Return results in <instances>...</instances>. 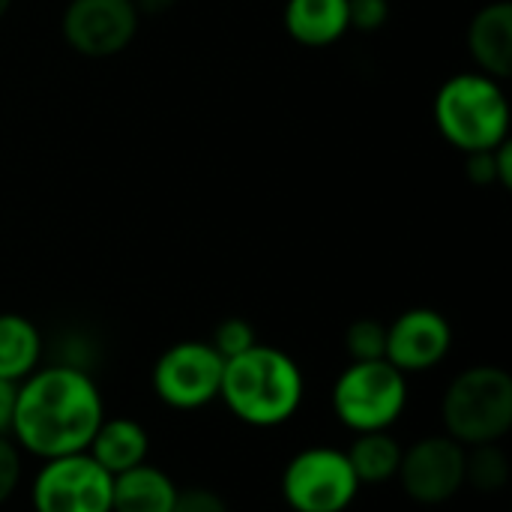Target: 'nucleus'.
Instances as JSON below:
<instances>
[{
	"mask_svg": "<svg viewBox=\"0 0 512 512\" xmlns=\"http://www.w3.org/2000/svg\"><path fill=\"white\" fill-rule=\"evenodd\" d=\"M105 420L96 381L81 366H48L30 372L15 390L12 438L39 459L87 453Z\"/></svg>",
	"mask_w": 512,
	"mask_h": 512,
	"instance_id": "1",
	"label": "nucleus"
},
{
	"mask_svg": "<svg viewBox=\"0 0 512 512\" xmlns=\"http://www.w3.org/2000/svg\"><path fill=\"white\" fill-rule=\"evenodd\" d=\"M303 393L306 384L300 366L279 348L252 345L225 360L219 399H225L228 411L249 426H282L297 414Z\"/></svg>",
	"mask_w": 512,
	"mask_h": 512,
	"instance_id": "2",
	"label": "nucleus"
},
{
	"mask_svg": "<svg viewBox=\"0 0 512 512\" xmlns=\"http://www.w3.org/2000/svg\"><path fill=\"white\" fill-rule=\"evenodd\" d=\"M435 126L462 153L489 150L510 135V102L483 72H459L435 93Z\"/></svg>",
	"mask_w": 512,
	"mask_h": 512,
	"instance_id": "3",
	"label": "nucleus"
},
{
	"mask_svg": "<svg viewBox=\"0 0 512 512\" xmlns=\"http://www.w3.org/2000/svg\"><path fill=\"white\" fill-rule=\"evenodd\" d=\"M444 426L459 444H495L512 426V378L501 366H471L444 393Z\"/></svg>",
	"mask_w": 512,
	"mask_h": 512,
	"instance_id": "4",
	"label": "nucleus"
},
{
	"mask_svg": "<svg viewBox=\"0 0 512 512\" xmlns=\"http://www.w3.org/2000/svg\"><path fill=\"white\" fill-rule=\"evenodd\" d=\"M408 381L387 360L351 363L333 384V411L342 426L360 432H387L405 411Z\"/></svg>",
	"mask_w": 512,
	"mask_h": 512,
	"instance_id": "5",
	"label": "nucleus"
},
{
	"mask_svg": "<svg viewBox=\"0 0 512 512\" xmlns=\"http://www.w3.org/2000/svg\"><path fill=\"white\" fill-rule=\"evenodd\" d=\"M360 492V480L342 450L309 447L282 471V498L294 512H345Z\"/></svg>",
	"mask_w": 512,
	"mask_h": 512,
	"instance_id": "6",
	"label": "nucleus"
},
{
	"mask_svg": "<svg viewBox=\"0 0 512 512\" xmlns=\"http://www.w3.org/2000/svg\"><path fill=\"white\" fill-rule=\"evenodd\" d=\"M114 477L87 453L48 459L33 480L36 512H111Z\"/></svg>",
	"mask_w": 512,
	"mask_h": 512,
	"instance_id": "7",
	"label": "nucleus"
},
{
	"mask_svg": "<svg viewBox=\"0 0 512 512\" xmlns=\"http://www.w3.org/2000/svg\"><path fill=\"white\" fill-rule=\"evenodd\" d=\"M225 360L210 342H177L153 366L156 396L177 411H195L219 399Z\"/></svg>",
	"mask_w": 512,
	"mask_h": 512,
	"instance_id": "8",
	"label": "nucleus"
},
{
	"mask_svg": "<svg viewBox=\"0 0 512 512\" xmlns=\"http://www.w3.org/2000/svg\"><path fill=\"white\" fill-rule=\"evenodd\" d=\"M399 483L417 504L435 507L456 498L465 486V444L450 435H429L402 450Z\"/></svg>",
	"mask_w": 512,
	"mask_h": 512,
	"instance_id": "9",
	"label": "nucleus"
},
{
	"mask_svg": "<svg viewBox=\"0 0 512 512\" xmlns=\"http://www.w3.org/2000/svg\"><path fill=\"white\" fill-rule=\"evenodd\" d=\"M141 15L132 0H69L63 12V39L81 57H114L129 48Z\"/></svg>",
	"mask_w": 512,
	"mask_h": 512,
	"instance_id": "10",
	"label": "nucleus"
},
{
	"mask_svg": "<svg viewBox=\"0 0 512 512\" xmlns=\"http://www.w3.org/2000/svg\"><path fill=\"white\" fill-rule=\"evenodd\" d=\"M453 345L450 321L435 309H408L387 327V363L399 372H426L435 369Z\"/></svg>",
	"mask_w": 512,
	"mask_h": 512,
	"instance_id": "11",
	"label": "nucleus"
},
{
	"mask_svg": "<svg viewBox=\"0 0 512 512\" xmlns=\"http://www.w3.org/2000/svg\"><path fill=\"white\" fill-rule=\"evenodd\" d=\"M468 48L483 75L504 81L512 75V6L495 0L468 24Z\"/></svg>",
	"mask_w": 512,
	"mask_h": 512,
	"instance_id": "12",
	"label": "nucleus"
},
{
	"mask_svg": "<svg viewBox=\"0 0 512 512\" xmlns=\"http://www.w3.org/2000/svg\"><path fill=\"white\" fill-rule=\"evenodd\" d=\"M282 24L306 48L333 45L348 33V0H288Z\"/></svg>",
	"mask_w": 512,
	"mask_h": 512,
	"instance_id": "13",
	"label": "nucleus"
},
{
	"mask_svg": "<svg viewBox=\"0 0 512 512\" xmlns=\"http://www.w3.org/2000/svg\"><path fill=\"white\" fill-rule=\"evenodd\" d=\"M147 450H150V438H147V429L138 423V420H129V417H117V420H102L90 447H87V456L102 465L111 477L135 468V465H144L147 462Z\"/></svg>",
	"mask_w": 512,
	"mask_h": 512,
	"instance_id": "14",
	"label": "nucleus"
},
{
	"mask_svg": "<svg viewBox=\"0 0 512 512\" xmlns=\"http://www.w3.org/2000/svg\"><path fill=\"white\" fill-rule=\"evenodd\" d=\"M174 498V480L162 468L144 462L114 477L111 512H171Z\"/></svg>",
	"mask_w": 512,
	"mask_h": 512,
	"instance_id": "15",
	"label": "nucleus"
},
{
	"mask_svg": "<svg viewBox=\"0 0 512 512\" xmlns=\"http://www.w3.org/2000/svg\"><path fill=\"white\" fill-rule=\"evenodd\" d=\"M42 357V336L33 321L15 312L0 315V381L21 384Z\"/></svg>",
	"mask_w": 512,
	"mask_h": 512,
	"instance_id": "16",
	"label": "nucleus"
},
{
	"mask_svg": "<svg viewBox=\"0 0 512 512\" xmlns=\"http://www.w3.org/2000/svg\"><path fill=\"white\" fill-rule=\"evenodd\" d=\"M345 456H348L360 486L363 483L381 486V483L393 480L402 465V447L387 432H360Z\"/></svg>",
	"mask_w": 512,
	"mask_h": 512,
	"instance_id": "17",
	"label": "nucleus"
},
{
	"mask_svg": "<svg viewBox=\"0 0 512 512\" xmlns=\"http://www.w3.org/2000/svg\"><path fill=\"white\" fill-rule=\"evenodd\" d=\"M465 483L480 495H495L510 483V459L495 444H474L465 453Z\"/></svg>",
	"mask_w": 512,
	"mask_h": 512,
	"instance_id": "18",
	"label": "nucleus"
},
{
	"mask_svg": "<svg viewBox=\"0 0 512 512\" xmlns=\"http://www.w3.org/2000/svg\"><path fill=\"white\" fill-rule=\"evenodd\" d=\"M465 174L474 186H501L512 189V150L510 141H501L498 147L489 150H471L465 153Z\"/></svg>",
	"mask_w": 512,
	"mask_h": 512,
	"instance_id": "19",
	"label": "nucleus"
},
{
	"mask_svg": "<svg viewBox=\"0 0 512 512\" xmlns=\"http://www.w3.org/2000/svg\"><path fill=\"white\" fill-rule=\"evenodd\" d=\"M345 351L351 363H369L387 357V327L375 318H360L345 330Z\"/></svg>",
	"mask_w": 512,
	"mask_h": 512,
	"instance_id": "20",
	"label": "nucleus"
},
{
	"mask_svg": "<svg viewBox=\"0 0 512 512\" xmlns=\"http://www.w3.org/2000/svg\"><path fill=\"white\" fill-rule=\"evenodd\" d=\"M210 345L216 348V354H219L222 360H231V357L249 351L252 345H258L255 327H252L246 318H225V321L216 324L213 342H210Z\"/></svg>",
	"mask_w": 512,
	"mask_h": 512,
	"instance_id": "21",
	"label": "nucleus"
},
{
	"mask_svg": "<svg viewBox=\"0 0 512 512\" xmlns=\"http://www.w3.org/2000/svg\"><path fill=\"white\" fill-rule=\"evenodd\" d=\"M390 18V0H348V30L375 33Z\"/></svg>",
	"mask_w": 512,
	"mask_h": 512,
	"instance_id": "22",
	"label": "nucleus"
},
{
	"mask_svg": "<svg viewBox=\"0 0 512 512\" xmlns=\"http://www.w3.org/2000/svg\"><path fill=\"white\" fill-rule=\"evenodd\" d=\"M171 512H228V504L213 489L192 486V489H177Z\"/></svg>",
	"mask_w": 512,
	"mask_h": 512,
	"instance_id": "23",
	"label": "nucleus"
},
{
	"mask_svg": "<svg viewBox=\"0 0 512 512\" xmlns=\"http://www.w3.org/2000/svg\"><path fill=\"white\" fill-rule=\"evenodd\" d=\"M18 480H21L18 447L6 435H0V504H6L12 498V492L18 489Z\"/></svg>",
	"mask_w": 512,
	"mask_h": 512,
	"instance_id": "24",
	"label": "nucleus"
},
{
	"mask_svg": "<svg viewBox=\"0 0 512 512\" xmlns=\"http://www.w3.org/2000/svg\"><path fill=\"white\" fill-rule=\"evenodd\" d=\"M15 390H18V384H12V381H0V435H6V432L12 429Z\"/></svg>",
	"mask_w": 512,
	"mask_h": 512,
	"instance_id": "25",
	"label": "nucleus"
},
{
	"mask_svg": "<svg viewBox=\"0 0 512 512\" xmlns=\"http://www.w3.org/2000/svg\"><path fill=\"white\" fill-rule=\"evenodd\" d=\"M132 6L138 15H165L177 6V0H132Z\"/></svg>",
	"mask_w": 512,
	"mask_h": 512,
	"instance_id": "26",
	"label": "nucleus"
},
{
	"mask_svg": "<svg viewBox=\"0 0 512 512\" xmlns=\"http://www.w3.org/2000/svg\"><path fill=\"white\" fill-rule=\"evenodd\" d=\"M9 6H12V0H0V18H3L6 12H9Z\"/></svg>",
	"mask_w": 512,
	"mask_h": 512,
	"instance_id": "27",
	"label": "nucleus"
}]
</instances>
